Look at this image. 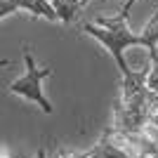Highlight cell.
Listing matches in <instances>:
<instances>
[{"mask_svg": "<svg viewBox=\"0 0 158 158\" xmlns=\"http://www.w3.org/2000/svg\"><path fill=\"white\" fill-rule=\"evenodd\" d=\"M137 0H125V7L120 10L116 17H97L94 21H85L83 24V33L92 35L99 45L104 47L106 52L113 57L116 66L123 78H130L135 69H130L125 59V50L127 47H144L149 57H158V10L153 12L151 21L146 24V28L142 33H135L127 24V17H130V10Z\"/></svg>", "mask_w": 158, "mask_h": 158, "instance_id": "1", "label": "cell"}, {"mask_svg": "<svg viewBox=\"0 0 158 158\" xmlns=\"http://www.w3.org/2000/svg\"><path fill=\"white\" fill-rule=\"evenodd\" d=\"M146 87L151 92L158 94V57L151 59V66H149V76H146Z\"/></svg>", "mask_w": 158, "mask_h": 158, "instance_id": "4", "label": "cell"}, {"mask_svg": "<svg viewBox=\"0 0 158 158\" xmlns=\"http://www.w3.org/2000/svg\"><path fill=\"white\" fill-rule=\"evenodd\" d=\"M47 2L54 7V12H57L59 21L69 24V21H73L76 17H78V12L90 2V0H47Z\"/></svg>", "mask_w": 158, "mask_h": 158, "instance_id": "3", "label": "cell"}, {"mask_svg": "<svg viewBox=\"0 0 158 158\" xmlns=\"http://www.w3.org/2000/svg\"><path fill=\"white\" fill-rule=\"evenodd\" d=\"M10 64H12L10 59H0V69H5V66H10Z\"/></svg>", "mask_w": 158, "mask_h": 158, "instance_id": "5", "label": "cell"}, {"mask_svg": "<svg viewBox=\"0 0 158 158\" xmlns=\"http://www.w3.org/2000/svg\"><path fill=\"white\" fill-rule=\"evenodd\" d=\"M24 64H26V73H24L21 78H17L14 83H10L7 90L12 94H19V97L28 99V102H35V104L43 109V113H52L54 106L50 104V99L43 92V80L50 78L54 71L50 66H38L35 64V57H33L28 45H24Z\"/></svg>", "mask_w": 158, "mask_h": 158, "instance_id": "2", "label": "cell"}]
</instances>
